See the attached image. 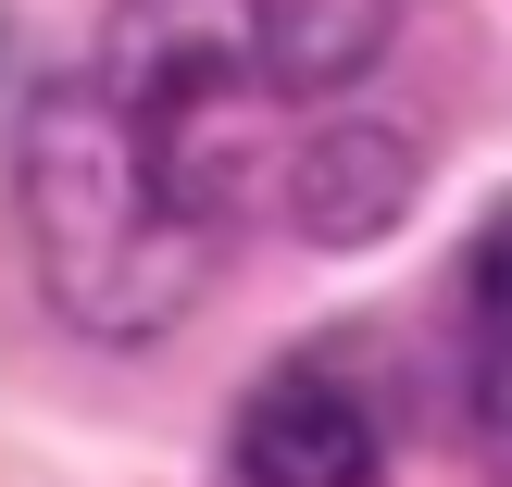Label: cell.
<instances>
[{"mask_svg": "<svg viewBox=\"0 0 512 487\" xmlns=\"http://www.w3.org/2000/svg\"><path fill=\"white\" fill-rule=\"evenodd\" d=\"M238 487H375V400L338 363H288L238 413Z\"/></svg>", "mask_w": 512, "mask_h": 487, "instance_id": "obj_1", "label": "cell"}, {"mask_svg": "<svg viewBox=\"0 0 512 487\" xmlns=\"http://www.w3.org/2000/svg\"><path fill=\"white\" fill-rule=\"evenodd\" d=\"M475 313H488V338H512V213L488 225V250H475Z\"/></svg>", "mask_w": 512, "mask_h": 487, "instance_id": "obj_2", "label": "cell"}]
</instances>
